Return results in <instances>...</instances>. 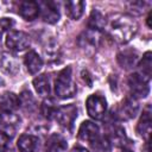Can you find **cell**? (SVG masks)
<instances>
[{"label":"cell","mask_w":152,"mask_h":152,"mask_svg":"<svg viewBox=\"0 0 152 152\" xmlns=\"http://www.w3.org/2000/svg\"><path fill=\"white\" fill-rule=\"evenodd\" d=\"M0 39H1V31H0Z\"/></svg>","instance_id":"cell-34"},{"label":"cell","mask_w":152,"mask_h":152,"mask_svg":"<svg viewBox=\"0 0 152 152\" xmlns=\"http://www.w3.org/2000/svg\"><path fill=\"white\" fill-rule=\"evenodd\" d=\"M19 14L25 20H34L39 15V7L36 1H23L19 4Z\"/></svg>","instance_id":"cell-14"},{"label":"cell","mask_w":152,"mask_h":152,"mask_svg":"<svg viewBox=\"0 0 152 152\" xmlns=\"http://www.w3.org/2000/svg\"><path fill=\"white\" fill-rule=\"evenodd\" d=\"M14 26V20L10 19V18H1L0 19V28L4 31L11 30Z\"/></svg>","instance_id":"cell-28"},{"label":"cell","mask_w":152,"mask_h":152,"mask_svg":"<svg viewBox=\"0 0 152 152\" xmlns=\"http://www.w3.org/2000/svg\"><path fill=\"white\" fill-rule=\"evenodd\" d=\"M33 87L38 95L49 96L50 95V81L46 75H40L33 80Z\"/></svg>","instance_id":"cell-21"},{"label":"cell","mask_w":152,"mask_h":152,"mask_svg":"<svg viewBox=\"0 0 152 152\" xmlns=\"http://www.w3.org/2000/svg\"><path fill=\"white\" fill-rule=\"evenodd\" d=\"M91 147L96 151V152H110V144L108 141L107 138L100 135L93 144Z\"/></svg>","instance_id":"cell-25"},{"label":"cell","mask_w":152,"mask_h":152,"mask_svg":"<svg viewBox=\"0 0 152 152\" xmlns=\"http://www.w3.org/2000/svg\"><path fill=\"white\" fill-rule=\"evenodd\" d=\"M107 20L104 19V17L102 15V13L99 10H94L89 17V28L95 30V31H100L106 26Z\"/></svg>","instance_id":"cell-22"},{"label":"cell","mask_w":152,"mask_h":152,"mask_svg":"<svg viewBox=\"0 0 152 152\" xmlns=\"http://www.w3.org/2000/svg\"><path fill=\"white\" fill-rule=\"evenodd\" d=\"M19 106H23L25 109H31L34 107V100L28 91H23L19 96Z\"/></svg>","instance_id":"cell-26"},{"label":"cell","mask_w":152,"mask_h":152,"mask_svg":"<svg viewBox=\"0 0 152 152\" xmlns=\"http://www.w3.org/2000/svg\"><path fill=\"white\" fill-rule=\"evenodd\" d=\"M86 107H87V112L90 118H93L95 120H100L106 114L107 102H106V99L102 97L101 95L93 94L87 99Z\"/></svg>","instance_id":"cell-3"},{"label":"cell","mask_w":152,"mask_h":152,"mask_svg":"<svg viewBox=\"0 0 152 152\" xmlns=\"http://www.w3.org/2000/svg\"><path fill=\"white\" fill-rule=\"evenodd\" d=\"M77 137H78L80 140L86 141V142H89L91 145L100 137L99 127L94 122H91V121H84L80 126Z\"/></svg>","instance_id":"cell-11"},{"label":"cell","mask_w":152,"mask_h":152,"mask_svg":"<svg viewBox=\"0 0 152 152\" xmlns=\"http://www.w3.org/2000/svg\"><path fill=\"white\" fill-rule=\"evenodd\" d=\"M71 152H89L87 148H84V147H82V146H75L72 150H71Z\"/></svg>","instance_id":"cell-30"},{"label":"cell","mask_w":152,"mask_h":152,"mask_svg":"<svg viewBox=\"0 0 152 152\" xmlns=\"http://www.w3.org/2000/svg\"><path fill=\"white\" fill-rule=\"evenodd\" d=\"M57 108L58 107H56V103H55V101L52 99H46V100L43 101L40 109H42V114L46 119L50 120V119H53L55 118V114L57 112Z\"/></svg>","instance_id":"cell-24"},{"label":"cell","mask_w":152,"mask_h":152,"mask_svg":"<svg viewBox=\"0 0 152 152\" xmlns=\"http://www.w3.org/2000/svg\"><path fill=\"white\" fill-rule=\"evenodd\" d=\"M78 45L82 50H84L87 53H93L95 52L99 42H100V33L99 31L89 28L88 31H84L80 37H78Z\"/></svg>","instance_id":"cell-8"},{"label":"cell","mask_w":152,"mask_h":152,"mask_svg":"<svg viewBox=\"0 0 152 152\" xmlns=\"http://www.w3.org/2000/svg\"><path fill=\"white\" fill-rule=\"evenodd\" d=\"M46 152H66L68 144L65 139L59 134H52L46 141Z\"/></svg>","instance_id":"cell-18"},{"label":"cell","mask_w":152,"mask_h":152,"mask_svg":"<svg viewBox=\"0 0 152 152\" xmlns=\"http://www.w3.org/2000/svg\"><path fill=\"white\" fill-rule=\"evenodd\" d=\"M76 118H77L76 106L75 104H65V106L57 108V112H56L53 119H56V121L61 126H63L65 128H71Z\"/></svg>","instance_id":"cell-7"},{"label":"cell","mask_w":152,"mask_h":152,"mask_svg":"<svg viewBox=\"0 0 152 152\" xmlns=\"http://www.w3.org/2000/svg\"><path fill=\"white\" fill-rule=\"evenodd\" d=\"M128 87L133 97H145L150 93L148 81L145 80L140 74L135 72L128 77Z\"/></svg>","instance_id":"cell-5"},{"label":"cell","mask_w":152,"mask_h":152,"mask_svg":"<svg viewBox=\"0 0 152 152\" xmlns=\"http://www.w3.org/2000/svg\"><path fill=\"white\" fill-rule=\"evenodd\" d=\"M83 10H84L83 1L70 0V1L65 2V12H66L68 17L71 18L72 20H78L83 14Z\"/></svg>","instance_id":"cell-20"},{"label":"cell","mask_w":152,"mask_h":152,"mask_svg":"<svg viewBox=\"0 0 152 152\" xmlns=\"http://www.w3.org/2000/svg\"><path fill=\"white\" fill-rule=\"evenodd\" d=\"M24 62H25V65L27 68V71L32 75L37 74L42 68H43V59L40 58V56L33 51V50H30L25 57H24Z\"/></svg>","instance_id":"cell-15"},{"label":"cell","mask_w":152,"mask_h":152,"mask_svg":"<svg viewBox=\"0 0 152 152\" xmlns=\"http://www.w3.org/2000/svg\"><path fill=\"white\" fill-rule=\"evenodd\" d=\"M76 86L72 81V70L70 66L64 68L58 74L55 82V93L59 99H70L76 94Z\"/></svg>","instance_id":"cell-2"},{"label":"cell","mask_w":152,"mask_h":152,"mask_svg":"<svg viewBox=\"0 0 152 152\" xmlns=\"http://www.w3.org/2000/svg\"><path fill=\"white\" fill-rule=\"evenodd\" d=\"M120 152H132L131 150H127V148H124V150H121Z\"/></svg>","instance_id":"cell-32"},{"label":"cell","mask_w":152,"mask_h":152,"mask_svg":"<svg viewBox=\"0 0 152 152\" xmlns=\"http://www.w3.org/2000/svg\"><path fill=\"white\" fill-rule=\"evenodd\" d=\"M39 140L32 134H23L18 139V148L20 152H33L37 150Z\"/></svg>","instance_id":"cell-19"},{"label":"cell","mask_w":152,"mask_h":152,"mask_svg":"<svg viewBox=\"0 0 152 152\" xmlns=\"http://www.w3.org/2000/svg\"><path fill=\"white\" fill-rule=\"evenodd\" d=\"M0 69L10 76H15L20 71L19 61L15 58V56L4 52L0 55Z\"/></svg>","instance_id":"cell-12"},{"label":"cell","mask_w":152,"mask_h":152,"mask_svg":"<svg viewBox=\"0 0 152 152\" xmlns=\"http://www.w3.org/2000/svg\"><path fill=\"white\" fill-rule=\"evenodd\" d=\"M148 5V2L145 1H131L127 4V8L133 12L134 14H141L145 10V6Z\"/></svg>","instance_id":"cell-27"},{"label":"cell","mask_w":152,"mask_h":152,"mask_svg":"<svg viewBox=\"0 0 152 152\" xmlns=\"http://www.w3.org/2000/svg\"><path fill=\"white\" fill-rule=\"evenodd\" d=\"M19 107V97L11 93L5 91L0 95V110L2 112H14Z\"/></svg>","instance_id":"cell-16"},{"label":"cell","mask_w":152,"mask_h":152,"mask_svg":"<svg viewBox=\"0 0 152 152\" xmlns=\"http://www.w3.org/2000/svg\"><path fill=\"white\" fill-rule=\"evenodd\" d=\"M6 46L12 51H24L30 46V37L23 31H11L6 37Z\"/></svg>","instance_id":"cell-6"},{"label":"cell","mask_w":152,"mask_h":152,"mask_svg":"<svg viewBox=\"0 0 152 152\" xmlns=\"http://www.w3.org/2000/svg\"><path fill=\"white\" fill-rule=\"evenodd\" d=\"M0 152H4V150H1V148H0Z\"/></svg>","instance_id":"cell-33"},{"label":"cell","mask_w":152,"mask_h":152,"mask_svg":"<svg viewBox=\"0 0 152 152\" xmlns=\"http://www.w3.org/2000/svg\"><path fill=\"white\" fill-rule=\"evenodd\" d=\"M20 125V118L13 112L0 110V131L8 138H12Z\"/></svg>","instance_id":"cell-4"},{"label":"cell","mask_w":152,"mask_h":152,"mask_svg":"<svg viewBox=\"0 0 152 152\" xmlns=\"http://www.w3.org/2000/svg\"><path fill=\"white\" fill-rule=\"evenodd\" d=\"M139 55L135 50H125L118 53V63L124 69H131L137 65Z\"/></svg>","instance_id":"cell-17"},{"label":"cell","mask_w":152,"mask_h":152,"mask_svg":"<svg viewBox=\"0 0 152 152\" xmlns=\"http://www.w3.org/2000/svg\"><path fill=\"white\" fill-rule=\"evenodd\" d=\"M147 26L151 27V12H150L148 15H147Z\"/></svg>","instance_id":"cell-31"},{"label":"cell","mask_w":152,"mask_h":152,"mask_svg":"<svg viewBox=\"0 0 152 152\" xmlns=\"http://www.w3.org/2000/svg\"><path fill=\"white\" fill-rule=\"evenodd\" d=\"M8 142H10V138L5 133H2L0 131V148L1 150H5L7 147V145H8Z\"/></svg>","instance_id":"cell-29"},{"label":"cell","mask_w":152,"mask_h":152,"mask_svg":"<svg viewBox=\"0 0 152 152\" xmlns=\"http://www.w3.org/2000/svg\"><path fill=\"white\" fill-rule=\"evenodd\" d=\"M110 37L118 43H128L137 33L138 25L135 20L127 14H114L106 23Z\"/></svg>","instance_id":"cell-1"},{"label":"cell","mask_w":152,"mask_h":152,"mask_svg":"<svg viewBox=\"0 0 152 152\" xmlns=\"http://www.w3.org/2000/svg\"><path fill=\"white\" fill-rule=\"evenodd\" d=\"M39 7V13L45 23L55 24L59 20V11L58 7L52 1H39L37 2Z\"/></svg>","instance_id":"cell-10"},{"label":"cell","mask_w":152,"mask_h":152,"mask_svg":"<svg viewBox=\"0 0 152 152\" xmlns=\"http://www.w3.org/2000/svg\"><path fill=\"white\" fill-rule=\"evenodd\" d=\"M137 132L146 141L148 140V137L151 133V107H150V104H147L142 112V115L137 126Z\"/></svg>","instance_id":"cell-13"},{"label":"cell","mask_w":152,"mask_h":152,"mask_svg":"<svg viewBox=\"0 0 152 152\" xmlns=\"http://www.w3.org/2000/svg\"><path fill=\"white\" fill-rule=\"evenodd\" d=\"M139 112V103L135 97H126L116 109V116L121 120H129Z\"/></svg>","instance_id":"cell-9"},{"label":"cell","mask_w":152,"mask_h":152,"mask_svg":"<svg viewBox=\"0 0 152 152\" xmlns=\"http://www.w3.org/2000/svg\"><path fill=\"white\" fill-rule=\"evenodd\" d=\"M151 64H152V62H151V52L147 51L142 56V59H141V62L139 64L140 71H141L140 75L147 81H150V78H151Z\"/></svg>","instance_id":"cell-23"}]
</instances>
